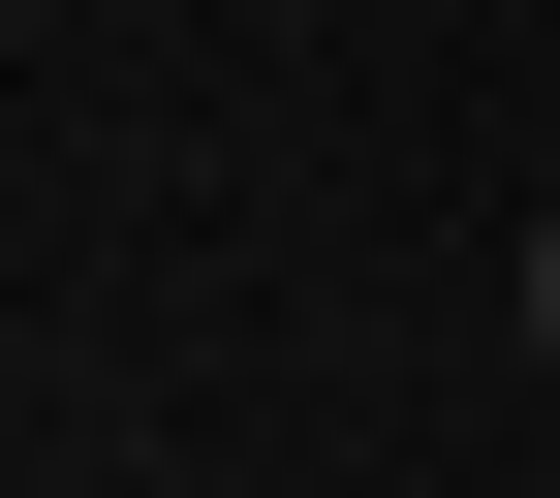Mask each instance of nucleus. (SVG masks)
<instances>
[{"mask_svg": "<svg viewBox=\"0 0 560 498\" xmlns=\"http://www.w3.org/2000/svg\"><path fill=\"white\" fill-rule=\"evenodd\" d=\"M499 312H529V374H560V219H529V250H499Z\"/></svg>", "mask_w": 560, "mask_h": 498, "instance_id": "1", "label": "nucleus"}]
</instances>
